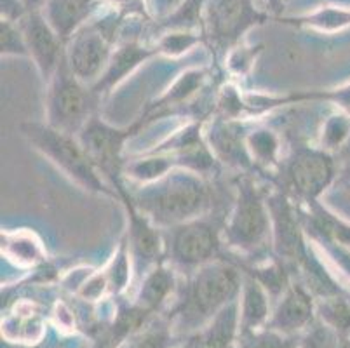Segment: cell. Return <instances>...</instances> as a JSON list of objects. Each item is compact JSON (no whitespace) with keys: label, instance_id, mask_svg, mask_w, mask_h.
<instances>
[{"label":"cell","instance_id":"25","mask_svg":"<svg viewBox=\"0 0 350 348\" xmlns=\"http://www.w3.org/2000/svg\"><path fill=\"white\" fill-rule=\"evenodd\" d=\"M171 331L161 321H148L142 330L127 338L126 348H170Z\"/></svg>","mask_w":350,"mask_h":348},{"label":"cell","instance_id":"16","mask_svg":"<svg viewBox=\"0 0 350 348\" xmlns=\"http://www.w3.org/2000/svg\"><path fill=\"white\" fill-rule=\"evenodd\" d=\"M247 110L251 113H265L273 108L286 107L295 103H308V101H321V103H333L350 111V85L333 91H295L286 96H263V94H246Z\"/></svg>","mask_w":350,"mask_h":348},{"label":"cell","instance_id":"1","mask_svg":"<svg viewBox=\"0 0 350 348\" xmlns=\"http://www.w3.org/2000/svg\"><path fill=\"white\" fill-rule=\"evenodd\" d=\"M129 196L136 209L161 230L202 218L213 206L204 176L189 169H173L161 180L139 185Z\"/></svg>","mask_w":350,"mask_h":348},{"label":"cell","instance_id":"10","mask_svg":"<svg viewBox=\"0 0 350 348\" xmlns=\"http://www.w3.org/2000/svg\"><path fill=\"white\" fill-rule=\"evenodd\" d=\"M263 19L265 14L254 9L253 0H206V34L218 49L235 46L251 27Z\"/></svg>","mask_w":350,"mask_h":348},{"label":"cell","instance_id":"38","mask_svg":"<svg viewBox=\"0 0 350 348\" xmlns=\"http://www.w3.org/2000/svg\"><path fill=\"white\" fill-rule=\"evenodd\" d=\"M117 347H119V343H117V341L113 340L107 331V333H103L96 341H94L93 348H117Z\"/></svg>","mask_w":350,"mask_h":348},{"label":"cell","instance_id":"6","mask_svg":"<svg viewBox=\"0 0 350 348\" xmlns=\"http://www.w3.org/2000/svg\"><path fill=\"white\" fill-rule=\"evenodd\" d=\"M164 239L167 261L187 273L218 260L221 247V230L206 216L164 230Z\"/></svg>","mask_w":350,"mask_h":348},{"label":"cell","instance_id":"31","mask_svg":"<svg viewBox=\"0 0 350 348\" xmlns=\"http://www.w3.org/2000/svg\"><path fill=\"white\" fill-rule=\"evenodd\" d=\"M77 295L82 299H88V302H96V299L103 298L105 295H110V287H108V280L105 277L103 270L85 277L81 286H79Z\"/></svg>","mask_w":350,"mask_h":348},{"label":"cell","instance_id":"8","mask_svg":"<svg viewBox=\"0 0 350 348\" xmlns=\"http://www.w3.org/2000/svg\"><path fill=\"white\" fill-rule=\"evenodd\" d=\"M142 127H145V122L142 119L136 120L133 126L119 129V127H112L110 124L103 122L94 115L77 134L91 161L101 172V176L112 185L113 190L122 185L120 174L124 171V143L133 138Z\"/></svg>","mask_w":350,"mask_h":348},{"label":"cell","instance_id":"4","mask_svg":"<svg viewBox=\"0 0 350 348\" xmlns=\"http://www.w3.org/2000/svg\"><path fill=\"white\" fill-rule=\"evenodd\" d=\"M224 232L227 244L243 254L260 253L272 242L269 199L251 178L244 176L237 181V197Z\"/></svg>","mask_w":350,"mask_h":348},{"label":"cell","instance_id":"24","mask_svg":"<svg viewBox=\"0 0 350 348\" xmlns=\"http://www.w3.org/2000/svg\"><path fill=\"white\" fill-rule=\"evenodd\" d=\"M321 321L342 336L350 331V305L338 295L323 296L317 303Z\"/></svg>","mask_w":350,"mask_h":348},{"label":"cell","instance_id":"11","mask_svg":"<svg viewBox=\"0 0 350 348\" xmlns=\"http://www.w3.org/2000/svg\"><path fill=\"white\" fill-rule=\"evenodd\" d=\"M119 202L124 204L127 213V241L133 254V263H135L136 272H148L152 267L164 261L165 256V239L164 230L157 228L150 219L142 215L133 204L129 190H126L124 183L116 188Z\"/></svg>","mask_w":350,"mask_h":348},{"label":"cell","instance_id":"5","mask_svg":"<svg viewBox=\"0 0 350 348\" xmlns=\"http://www.w3.org/2000/svg\"><path fill=\"white\" fill-rule=\"evenodd\" d=\"M98 98L91 85L84 84L70 70L65 56L47 84L46 122L54 129L77 136L88 120L94 117Z\"/></svg>","mask_w":350,"mask_h":348},{"label":"cell","instance_id":"9","mask_svg":"<svg viewBox=\"0 0 350 348\" xmlns=\"http://www.w3.org/2000/svg\"><path fill=\"white\" fill-rule=\"evenodd\" d=\"M286 185L301 202H316L336 176V165L329 152L321 146H297L286 162Z\"/></svg>","mask_w":350,"mask_h":348},{"label":"cell","instance_id":"22","mask_svg":"<svg viewBox=\"0 0 350 348\" xmlns=\"http://www.w3.org/2000/svg\"><path fill=\"white\" fill-rule=\"evenodd\" d=\"M131 265L133 254L129 249V241H127V235H124L117 245L112 260L108 261L107 268L103 270L108 280V287H110V295H120L129 286L133 272Z\"/></svg>","mask_w":350,"mask_h":348},{"label":"cell","instance_id":"12","mask_svg":"<svg viewBox=\"0 0 350 348\" xmlns=\"http://www.w3.org/2000/svg\"><path fill=\"white\" fill-rule=\"evenodd\" d=\"M18 23H20L25 40H27L28 56L33 59L42 81L49 84L59 63L65 57L66 44L47 23L42 12H28L23 18L18 19Z\"/></svg>","mask_w":350,"mask_h":348},{"label":"cell","instance_id":"13","mask_svg":"<svg viewBox=\"0 0 350 348\" xmlns=\"http://www.w3.org/2000/svg\"><path fill=\"white\" fill-rule=\"evenodd\" d=\"M247 133L235 119H216L204 133L206 143L216 161L237 169H253L254 164L246 146Z\"/></svg>","mask_w":350,"mask_h":348},{"label":"cell","instance_id":"36","mask_svg":"<svg viewBox=\"0 0 350 348\" xmlns=\"http://www.w3.org/2000/svg\"><path fill=\"white\" fill-rule=\"evenodd\" d=\"M185 348H216V347L211 343V340L206 336L204 331H197V333H193L192 336L189 338Z\"/></svg>","mask_w":350,"mask_h":348},{"label":"cell","instance_id":"20","mask_svg":"<svg viewBox=\"0 0 350 348\" xmlns=\"http://www.w3.org/2000/svg\"><path fill=\"white\" fill-rule=\"evenodd\" d=\"M204 79L206 73L202 70H190V72H185L183 75H180V79L155 103H152L150 107L146 108L145 115H143L146 122L154 120L155 117L171 113V108L180 107L183 101L189 100L193 92H197L202 88Z\"/></svg>","mask_w":350,"mask_h":348},{"label":"cell","instance_id":"21","mask_svg":"<svg viewBox=\"0 0 350 348\" xmlns=\"http://www.w3.org/2000/svg\"><path fill=\"white\" fill-rule=\"evenodd\" d=\"M246 146L254 165L269 169L279 164L281 143H279L278 134L269 127H256L250 131L246 136Z\"/></svg>","mask_w":350,"mask_h":348},{"label":"cell","instance_id":"7","mask_svg":"<svg viewBox=\"0 0 350 348\" xmlns=\"http://www.w3.org/2000/svg\"><path fill=\"white\" fill-rule=\"evenodd\" d=\"M117 25L119 21L116 16L84 25L66 42V63L84 84L93 85L103 75L113 54L112 44Z\"/></svg>","mask_w":350,"mask_h":348},{"label":"cell","instance_id":"15","mask_svg":"<svg viewBox=\"0 0 350 348\" xmlns=\"http://www.w3.org/2000/svg\"><path fill=\"white\" fill-rule=\"evenodd\" d=\"M157 53H161L159 47L150 49V47H145L138 42H126L124 46H120L119 49L113 51L103 75L91 85V89H93L94 94L98 96L107 94V92L112 91L117 84H120L136 66L142 65L145 59H148V57H152Z\"/></svg>","mask_w":350,"mask_h":348},{"label":"cell","instance_id":"35","mask_svg":"<svg viewBox=\"0 0 350 348\" xmlns=\"http://www.w3.org/2000/svg\"><path fill=\"white\" fill-rule=\"evenodd\" d=\"M23 0H0V9H2V18L18 21L25 16Z\"/></svg>","mask_w":350,"mask_h":348},{"label":"cell","instance_id":"32","mask_svg":"<svg viewBox=\"0 0 350 348\" xmlns=\"http://www.w3.org/2000/svg\"><path fill=\"white\" fill-rule=\"evenodd\" d=\"M219 110L224 111V119H239V115L247 110L246 98L239 94L234 85H227L219 94Z\"/></svg>","mask_w":350,"mask_h":348},{"label":"cell","instance_id":"26","mask_svg":"<svg viewBox=\"0 0 350 348\" xmlns=\"http://www.w3.org/2000/svg\"><path fill=\"white\" fill-rule=\"evenodd\" d=\"M350 136V117L345 113H333L327 117L321 129V148L329 152L336 150L349 139Z\"/></svg>","mask_w":350,"mask_h":348},{"label":"cell","instance_id":"18","mask_svg":"<svg viewBox=\"0 0 350 348\" xmlns=\"http://www.w3.org/2000/svg\"><path fill=\"white\" fill-rule=\"evenodd\" d=\"M244 273V272H243ZM270 295L253 276L244 273L239 295V325L241 333L253 334L270 317Z\"/></svg>","mask_w":350,"mask_h":348},{"label":"cell","instance_id":"19","mask_svg":"<svg viewBox=\"0 0 350 348\" xmlns=\"http://www.w3.org/2000/svg\"><path fill=\"white\" fill-rule=\"evenodd\" d=\"M174 289H176V268L164 260L145 273L135 303L154 315L170 299Z\"/></svg>","mask_w":350,"mask_h":348},{"label":"cell","instance_id":"30","mask_svg":"<svg viewBox=\"0 0 350 348\" xmlns=\"http://www.w3.org/2000/svg\"><path fill=\"white\" fill-rule=\"evenodd\" d=\"M250 340L244 343V348H298V343L293 336H284L278 331H267L262 334H246Z\"/></svg>","mask_w":350,"mask_h":348},{"label":"cell","instance_id":"27","mask_svg":"<svg viewBox=\"0 0 350 348\" xmlns=\"http://www.w3.org/2000/svg\"><path fill=\"white\" fill-rule=\"evenodd\" d=\"M0 51L2 56H28L27 40L18 21H0Z\"/></svg>","mask_w":350,"mask_h":348},{"label":"cell","instance_id":"23","mask_svg":"<svg viewBox=\"0 0 350 348\" xmlns=\"http://www.w3.org/2000/svg\"><path fill=\"white\" fill-rule=\"evenodd\" d=\"M2 253L16 265H35L42 260L40 242L30 234L2 235Z\"/></svg>","mask_w":350,"mask_h":348},{"label":"cell","instance_id":"37","mask_svg":"<svg viewBox=\"0 0 350 348\" xmlns=\"http://www.w3.org/2000/svg\"><path fill=\"white\" fill-rule=\"evenodd\" d=\"M47 2L49 0H23L21 4H23L25 14H28V12H42Z\"/></svg>","mask_w":350,"mask_h":348},{"label":"cell","instance_id":"28","mask_svg":"<svg viewBox=\"0 0 350 348\" xmlns=\"http://www.w3.org/2000/svg\"><path fill=\"white\" fill-rule=\"evenodd\" d=\"M199 40H200L199 35L192 34V31H185V30L173 31V34H167L161 38V42H159V51L167 54V56H180V54L192 49Z\"/></svg>","mask_w":350,"mask_h":348},{"label":"cell","instance_id":"29","mask_svg":"<svg viewBox=\"0 0 350 348\" xmlns=\"http://www.w3.org/2000/svg\"><path fill=\"white\" fill-rule=\"evenodd\" d=\"M298 348H340V334L329 325H314Z\"/></svg>","mask_w":350,"mask_h":348},{"label":"cell","instance_id":"33","mask_svg":"<svg viewBox=\"0 0 350 348\" xmlns=\"http://www.w3.org/2000/svg\"><path fill=\"white\" fill-rule=\"evenodd\" d=\"M258 51H260V47H235L230 53V57H228V66L235 73H241V75L247 73L251 65L254 63Z\"/></svg>","mask_w":350,"mask_h":348},{"label":"cell","instance_id":"3","mask_svg":"<svg viewBox=\"0 0 350 348\" xmlns=\"http://www.w3.org/2000/svg\"><path fill=\"white\" fill-rule=\"evenodd\" d=\"M20 131L31 148L37 150L51 164L56 165L73 183L96 196L119 200L117 191L101 176V172L82 146L79 136L54 129L47 122H23Z\"/></svg>","mask_w":350,"mask_h":348},{"label":"cell","instance_id":"14","mask_svg":"<svg viewBox=\"0 0 350 348\" xmlns=\"http://www.w3.org/2000/svg\"><path fill=\"white\" fill-rule=\"evenodd\" d=\"M316 303L310 287L301 282H291L282 293L278 308L270 317V330L278 331L284 336H293L305 330L314 321Z\"/></svg>","mask_w":350,"mask_h":348},{"label":"cell","instance_id":"34","mask_svg":"<svg viewBox=\"0 0 350 348\" xmlns=\"http://www.w3.org/2000/svg\"><path fill=\"white\" fill-rule=\"evenodd\" d=\"M183 4V0H148V9L150 12H154L155 16H161V18H167L170 14H173L180 5Z\"/></svg>","mask_w":350,"mask_h":348},{"label":"cell","instance_id":"2","mask_svg":"<svg viewBox=\"0 0 350 348\" xmlns=\"http://www.w3.org/2000/svg\"><path fill=\"white\" fill-rule=\"evenodd\" d=\"M243 279L239 265L219 258L189 273L176 306L181 330L193 331L209 324L218 312L239 298Z\"/></svg>","mask_w":350,"mask_h":348},{"label":"cell","instance_id":"39","mask_svg":"<svg viewBox=\"0 0 350 348\" xmlns=\"http://www.w3.org/2000/svg\"><path fill=\"white\" fill-rule=\"evenodd\" d=\"M269 2L273 5V8H279V5H281V0H269Z\"/></svg>","mask_w":350,"mask_h":348},{"label":"cell","instance_id":"17","mask_svg":"<svg viewBox=\"0 0 350 348\" xmlns=\"http://www.w3.org/2000/svg\"><path fill=\"white\" fill-rule=\"evenodd\" d=\"M96 8V0H49L42 14L47 23L59 35L63 42H68L77 34L91 12Z\"/></svg>","mask_w":350,"mask_h":348}]
</instances>
